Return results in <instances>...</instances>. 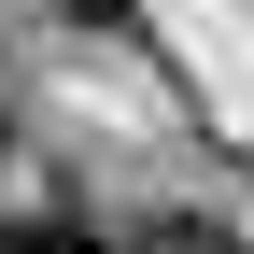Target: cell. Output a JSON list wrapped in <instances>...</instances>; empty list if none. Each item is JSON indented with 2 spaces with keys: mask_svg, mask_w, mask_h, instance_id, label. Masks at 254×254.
Masks as SVG:
<instances>
[{
  "mask_svg": "<svg viewBox=\"0 0 254 254\" xmlns=\"http://www.w3.org/2000/svg\"><path fill=\"white\" fill-rule=\"evenodd\" d=\"M0 254H99V240H85L71 212H14V226H0Z\"/></svg>",
  "mask_w": 254,
  "mask_h": 254,
  "instance_id": "1",
  "label": "cell"
},
{
  "mask_svg": "<svg viewBox=\"0 0 254 254\" xmlns=\"http://www.w3.org/2000/svg\"><path fill=\"white\" fill-rule=\"evenodd\" d=\"M141 254H240V240H226V226H155Z\"/></svg>",
  "mask_w": 254,
  "mask_h": 254,
  "instance_id": "2",
  "label": "cell"
}]
</instances>
